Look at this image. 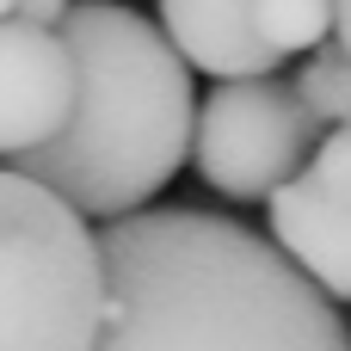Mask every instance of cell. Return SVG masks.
<instances>
[{"instance_id":"obj_1","label":"cell","mask_w":351,"mask_h":351,"mask_svg":"<svg viewBox=\"0 0 351 351\" xmlns=\"http://www.w3.org/2000/svg\"><path fill=\"white\" fill-rule=\"evenodd\" d=\"M93 351H351V327L271 241L210 210L105 222Z\"/></svg>"},{"instance_id":"obj_2","label":"cell","mask_w":351,"mask_h":351,"mask_svg":"<svg viewBox=\"0 0 351 351\" xmlns=\"http://www.w3.org/2000/svg\"><path fill=\"white\" fill-rule=\"evenodd\" d=\"M56 31L74 56V105L43 148L12 160V173L56 191L80 222L136 216L191 154V68L160 25L123 0H74Z\"/></svg>"},{"instance_id":"obj_3","label":"cell","mask_w":351,"mask_h":351,"mask_svg":"<svg viewBox=\"0 0 351 351\" xmlns=\"http://www.w3.org/2000/svg\"><path fill=\"white\" fill-rule=\"evenodd\" d=\"M99 315V234L56 191L0 167V351H93Z\"/></svg>"},{"instance_id":"obj_4","label":"cell","mask_w":351,"mask_h":351,"mask_svg":"<svg viewBox=\"0 0 351 351\" xmlns=\"http://www.w3.org/2000/svg\"><path fill=\"white\" fill-rule=\"evenodd\" d=\"M321 142V123L296 99L290 80H222L191 117V167L210 191L234 204H259L290 185Z\"/></svg>"},{"instance_id":"obj_5","label":"cell","mask_w":351,"mask_h":351,"mask_svg":"<svg viewBox=\"0 0 351 351\" xmlns=\"http://www.w3.org/2000/svg\"><path fill=\"white\" fill-rule=\"evenodd\" d=\"M74 105V56L62 31L0 19V160L43 148Z\"/></svg>"},{"instance_id":"obj_6","label":"cell","mask_w":351,"mask_h":351,"mask_svg":"<svg viewBox=\"0 0 351 351\" xmlns=\"http://www.w3.org/2000/svg\"><path fill=\"white\" fill-rule=\"evenodd\" d=\"M271 210V247L333 302H351V197L296 173L265 197Z\"/></svg>"},{"instance_id":"obj_7","label":"cell","mask_w":351,"mask_h":351,"mask_svg":"<svg viewBox=\"0 0 351 351\" xmlns=\"http://www.w3.org/2000/svg\"><path fill=\"white\" fill-rule=\"evenodd\" d=\"M160 37L185 68H204L216 80L278 74V56L253 31V0H160Z\"/></svg>"},{"instance_id":"obj_8","label":"cell","mask_w":351,"mask_h":351,"mask_svg":"<svg viewBox=\"0 0 351 351\" xmlns=\"http://www.w3.org/2000/svg\"><path fill=\"white\" fill-rule=\"evenodd\" d=\"M253 31L278 62L308 56L333 37V0H253Z\"/></svg>"},{"instance_id":"obj_9","label":"cell","mask_w":351,"mask_h":351,"mask_svg":"<svg viewBox=\"0 0 351 351\" xmlns=\"http://www.w3.org/2000/svg\"><path fill=\"white\" fill-rule=\"evenodd\" d=\"M290 86H296V99L308 105L315 123H333V130L351 123V56L339 43L308 49V62H302V74H296Z\"/></svg>"},{"instance_id":"obj_10","label":"cell","mask_w":351,"mask_h":351,"mask_svg":"<svg viewBox=\"0 0 351 351\" xmlns=\"http://www.w3.org/2000/svg\"><path fill=\"white\" fill-rule=\"evenodd\" d=\"M68 6H74V0H19V12H12V19H25V25H43V31H56V25L68 19Z\"/></svg>"},{"instance_id":"obj_11","label":"cell","mask_w":351,"mask_h":351,"mask_svg":"<svg viewBox=\"0 0 351 351\" xmlns=\"http://www.w3.org/2000/svg\"><path fill=\"white\" fill-rule=\"evenodd\" d=\"M333 43L351 56V0H333Z\"/></svg>"},{"instance_id":"obj_12","label":"cell","mask_w":351,"mask_h":351,"mask_svg":"<svg viewBox=\"0 0 351 351\" xmlns=\"http://www.w3.org/2000/svg\"><path fill=\"white\" fill-rule=\"evenodd\" d=\"M12 12H19V0H0V19H12Z\"/></svg>"}]
</instances>
